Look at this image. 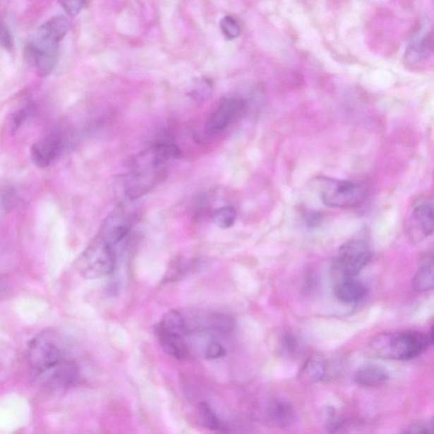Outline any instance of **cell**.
Returning a JSON list of instances; mask_svg holds the SVG:
<instances>
[{"label":"cell","mask_w":434,"mask_h":434,"mask_svg":"<svg viewBox=\"0 0 434 434\" xmlns=\"http://www.w3.org/2000/svg\"><path fill=\"white\" fill-rule=\"evenodd\" d=\"M433 344V327L428 334L412 330L379 334L372 340L370 347L374 355L385 359L411 361Z\"/></svg>","instance_id":"obj_1"},{"label":"cell","mask_w":434,"mask_h":434,"mask_svg":"<svg viewBox=\"0 0 434 434\" xmlns=\"http://www.w3.org/2000/svg\"><path fill=\"white\" fill-rule=\"evenodd\" d=\"M27 357L35 373L50 376L67 361L57 339L47 334L37 336L29 343Z\"/></svg>","instance_id":"obj_2"},{"label":"cell","mask_w":434,"mask_h":434,"mask_svg":"<svg viewBox=\"0 0 434 434\" xmlns=\"http://www.w3.org/2000/svg\"><path fill=\"white\" fill-rule=\"evenodd\" d=\"M323 205L334 208H354L366 200V191L360 184L348 180L324 178L320 185Z\"/></svg>","instance_id":"obj_3"},{"label":"cell","mask_w":434,"mask_h":434,"mask_svg":"<svg viewBox=\"0 0 434 434\" xmlns=\"http://www.w3.org/2000/svg\"><path fill=\"white\" fill-rule=\"evenodd\" d=\"M373 253L369 244L361 239H353L340 247L332 261L334 275L341 278L356 277L369 263Z\"/></svg>","instance_id":"obj_4"},{"label":"cell","mask_w":434,"mask_h":434,"mask_svg":"<svg viewBox=\"0 0 434 434\" xmlns=\"http://www.w3.org/2000/svg\"><path fill=\"white\" fill-rule=\"evenodd\" d=\"M116 255L112 246L102 241L92 244L83 253L78 269L87 279H96L109 275L116 267Z\"/></svg>","instance_id":"obj_5"},{"label":"cell","mask_w":434,"mask_h":434,"mask_svg":"<svg viewBox=\"0 0 434 434\" xmlns=\"http://www.w3.org/2000/svg\"><path fill=\"white\" fill-rule=\"evenodd\" d=\"M246 101L239 98L223 100L206 121L205 132L210 135L221 133L246 112Z\"/></svg>","instance_id":"obj_6"},{"label":"cell","mask_w":434,"mask_h":434,"mask_svg":"<svg viewBox=\"0 0 434 434\" xmlns=\"http://www.w3.org/2000/svg\"><path fill=\"white\" fill-rule=\"evenodd\" d=\"M408 234L412 239L428 238L433 231V200L432 198H421L413 205L411 215L407 221Z\"/></svg>","instance_id":"obj_7"},{"label":"cell","mask_w":434,"mask_h":434,"mask_svg":"<svg viewBox=\"0 0 434 434\" xmlns=\"http://www.w3.org/2000/svg\"><path fill=\"white\" fill-rule=\"evenodd\" d=\"M70 28L69 20L64 16H54L42 25L37 32L35 43L41 47L57 49Z\"/></svg>","instance_id":"obj_8"},{"label":"cell","mask_w":434,"mask_h":434,"mask_svg":"<svg viewBox=\"0 0 434 434\" xmlns=\"http://www.w3.org/2000/svg\"><path fill=\"white\" fill-rule=\"evenodd\" d=\"M188 332L193 331L212 330L218 332H230L234 330L235 321L231 315L224 313L193 315L191 320L185 318Z\"/></svg>","instance_id":"obj_9"},{"label":"cell","mask_w":434,"mask_h":434,"mask_svg":"<svg viewBox=\"0 0 434 434\" xmlns=\"http://www.w3.org/2000/svg\"><path fill=\"white\" fill-rule=\"evenodd\" d=\"M25 56L40 77H47L56 66L57 49L41 47L32 43L27 46Z\"/></svg>","instance_id":"obj_10"},{"label":"cell","mask_w":434,"mask_h":434,"mask_svg":"<svg viewBox=\"0 0 434 434\" xmlns=\"http://www.w3.org/2000/svg\"><path fill=\"white\" fill-rule=\"evenodd\" d=\"M61 149L62 139L57 135L41 139L32 146V161L37 167H47L58 157Z\"/></svg>","instance_id":"obj_11"},{"label":"cell","mask_w":434,"mask_h":434,"mask_svg":"<svg viewBox=\"0 0 434 434\" xmlns=\"http://www.w3.org/2000/svg\"><path fill=\"white\" fill-rule=\"evenodd\" d=\"M368 294V287L356 277L341 278L334 287L335 297L344 304L363 301Z\"/></svg>","instance_id":"obj_12"},{"label":"cell","mask_w":434,"mask_h":434,"mask_svg":"<svg viewBox=\"0 0 434 434\" xmlns=\"http://www.w3.org/2000/svg\"><path fill=\"white\" fill-rule=\"evenodd\" d=\"M387 370L381 366L366 365L357 370L355 381L358 385L366 387H378L389 381Z\"/></svg>","instance_id":"obj_13"},{"label":"cell","mask_w":434,"mask_h":434,"mask_svg":"<svg viewBox=\"0 0 434 434\" xmlns=\"http://www.w3.org/2000/svg\"><path fill=\"white\" fill-rule=\"evenodd\" d=\"M155 334L162 345V349L168 355L178 360H185L189 356L188 349L184 343L182 337L168 334L157 326L155 327Z\"/></svg>","instance_id":"obj_14"},{"label":"cell","mask_w":434,"mask_h":434,"mask_svg":"<svg viewBox=\"0 0 434 434\" xmlns=\"http://www.w3.org/2000/svg\"><path fill=\"white\" fill-rule=\"evenodd\" d=\"M413 289L419 293L428 292L434 285L433 257L428 255L421 260L418 271L413 279Z\"/></svg>","instance_id":"obj_15"},{"label":"cell","mask_w":434,"mask_h":434,"mask_svg":"<svg viewBox=\"0 0 434 434\" xmlns=\"http://www.w3.org/2000/svg\"><path fill=\"white\" fill-rule=\"evenodd\" d=\"M157 327L168 334L182 337V338L188 334L183 315L176 311H168L163 315L162 321L157 324Z\"/></svg>","instance_id":"obj_16"},{"label":"cell","mask_w":434,"mask_h":434,"mask_svg":"<svg viewBox=\"0 0 434 434\" xmlns=\"http://www.w3.org/2000/svg\"><path fill=\"white\" fill-rule=\"evenodd\" d=\"M432 40L430 37H424L413 43L406 50L404 59L409 64H418L428 60L432 54Z\"/></svg>","instance_id":"obj_17"},{"label":"cell","mask_w":434,"mask_h":434,"mask_svg":"<svg viewBox=\"0 0 434 434\" xmlns=\"http://www.w3.org/2000/svg\"><path fill=\"white\" fill-rule=\"evenodd\" d=\"M269 409L272 420L282 427H289L296 421V413L291 404L284 400H274Z\"/></svg>","instance_id":"obj_18"},{"label":"cell","mask_w":434,"mask_h":434,"mask_svg":"<svg viewBox=\"0 0 434 434\" xmlns=\"http://www.w3.org/2000/svg\"><path fill=\"white\" fill-rule=\"evenodd\" d=\"M325 373V365L323 361L310 359L306 362L301 370V378L307 382H317L322 380Z\"/></svg>","instance_id":"obj_19"},{"label":"cell","mask_w":434,"mask_h":434,"mask_svg":"<svg viewBox=\"0 0 434 434\" xmlns=\"http://www.w3.org/2000/svg\"><path fill=\"white\" fill-rule=\"evenodd\" d=\"M198 411L200 415L202 423H204L206 428L213 430V431L225 432L227 431V426L224 423L218 418V416L215 414L209 404L205 402H201L198 406Z\"/></svg>","instance_id":"obj_20"},{"label":"cell","mask_w":434,"mask_h":434,"mask_svg":"<svg viewBox=\"0 0 434 434\" xmlns=\"http://www.w3.org/2000/svg\"><path fill=\"white\" fill-rule=\"evenodd\" d=\"M193 264L181 258L172 261L168 267L166 277L164 278L167 282H176L182 279L191 271Z\"/></svg>","instance_id":"obj_21"},{"label":"cell","mask_w":434,"mask_h":434,"mask_svg":"<svg viewBox=\"0 0 434 434\" xmlns=\"http://www.w3.org/2000/svg\"><path fill=\"white\" fill-rule=\"evenodd\" d=\"M237 218V212L231 206H224L218 209L213 213L212 221L217 227L221 229H229L234 224Z\"/></svg>","instance_id":"obj_22"},{"label":"cell","mask_w":434,"mask_h":434,"mask_svg":"<svg viewBox=\"0 0 434 434\" xmlns=\"http://www.w3.org/2000/svg\"><path fill=\"white\" fill-rule=\"evenodd\" d=\"M129 230L130 226L126 223L113 224L111 227H108L105 230L103 241L111 246H116L128 235Z\"/></svg>","instance_id":"obj_23"},{"label":"cell","mask_w":434,"mask_h":434,"mask_svg":"<svg viewBox=\"0 0 434 434\" xmlns=\"http://www.w3.org/2000/svg\"><path fill=\"white\" fill-rule=\"evenodd\" d=\"M220 26L223 35L229 40L236 39L241 32V28H240L237 20L229 16H225L224 18L222 19Z\"/></svg>","instance_id":"obj_24"},{"label":"cell","mask_w":434,"mask_h":434,"mask_svg":"<svg viewBox=\"0 0 434 434\" xmlns=\"http://www.w3.org/2000/svg\"><path fill=\"white\" fill-rule=\"evenodd\" d=\"M15 200V193L11 188H0V219L9 212Z\"/></svg>","instance_id":"obj_25"},{"label":"cell","mask_w":434,"mask_h":434,"mask_svg":"<svg viewBox=\"0 0 434 434\" xmlns=\"http://www.w3.org/2000/svg\"><path fill=\"white\" fill-rule=\"evenodd\" d=\"M59 3L67 14L75 16L82 11L86 0H59Z\"/></svg>","instance_id":"obj_26"},{"label":"cell","mask_w":434,"mask_h":434,"mask_svg":"<svg viewBox=\"0 0 434 434\" xmlns=\"http://www.w3.org/2000/svg\"><path fill=\"white\" fill-rule=\"evenodd\" d=\"M225 355V349L223 348L220 343L217 342V341H212V342L209 343L207 346H206L205 357L207 360H217Z\"/></svg>","instance_id":"obj_27"},{"label":"cell","mask_w":434,"mask_h":434,"mask_svg":"<svg viewBox=\"0 0 434 434\" xmlns=\"http://www.w3.org/2000/svg\"><path fill=\"white\" fill-rule=\"evenodd\" d=\"M13 39H12L9 28L5 23H0V47L6 50H11L13 49Z\"/></svg>","instance_id":"obj_28"},{"label":"cell","mask_w":434,"mask_h":434,"mask_svg":"<svg viewBox=\"0 0 434 434\" xmlns=\"http://www.w3.org/2000/svg\"><path fill=\"white\" fill-rule=\"evenodd\" d=\"M433 425L428 423H415L404 430V433H429L431 432Z\"/></svg>","instance_id":"obj_29"},{"label":"cell","mask_w":434,"mask_h":434,"mask_svg":"<svg viewBox=\"0 0 434 434\" xmlns=\"http://www.w3.org/2000/svg\"><path fill=\"white\" fill-rule=\"evenodd\" d=\"M306 222L311 227H318L323 221V215L315 210H309L306 213Z\"/></svg>","instance_id":"obj_30"},{"label":"cell","mask_w":434,"mask_h":434,"mask_svg":"<svg viewBox=\"0 0 434 434\" xmlns=\"http://www.w3.org/2000/svg\"><path fill=\"white\" fill-rule=\"evenodd\" d=\"M284 346L287 351H294L297 347L296 339L292 336H286L284 339Z\"/></svg>","instance_id":"obj_31"}]
</instances>
